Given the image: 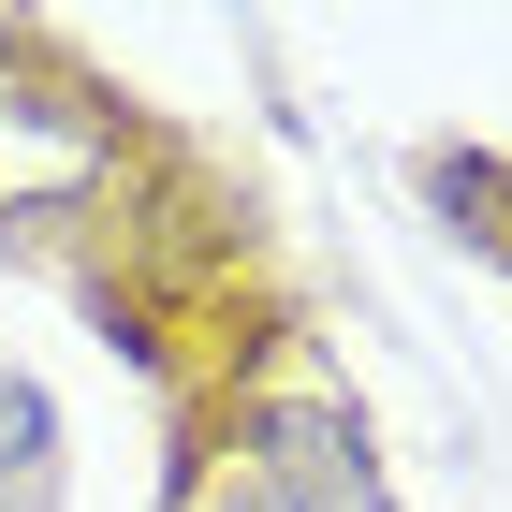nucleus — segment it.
<instances>
[{"mask_svg": "<svg viewBox=\"0 0 512 512\" xmlns=\"http://www.w3.org/2000/svg\"><path fill=\"white\" fill-rule=\"evenodd\" d=\"M103 176V118L44 103V88H0V205H59Z\"/></svg>", "mask_w": 512, "mask_h": 512, "instance_id": "f257e3e1", "label": "nucleus"}, {"mask_svg": "<svg viewBox=\"0 0 512 512\" xmlns=\"http://www.w3.org/2000/svg\"><path fill=\"white\" fill-rule=\"evenodd\" d=\"M278 498H322V512H381L366 498V439L337 425V410H278Z\"/></svg>", "mask_w": 512, "mask_h": 512, "instance_id": "f03ea898", "label": "nucleus"}, {"mask_svg": "<svg viewBox=\"0 0 512 512\" xmlns=\"http://www.w3.org/2000/svg\"><path fill=\"white\" fill-rule=\"evenodd\" d=\"M44 439H59V425H44V395L0 381V512H44V498H59V483H44Z\"/></svg>", "mask_w": 512, "mask_h": 512, "instance_id": "7ed1b4c3", "label": "nucleus"}, {"mask_svg": "<svg viewBox=\"0 0 512 512\" xmlns=\"http://www.w3.org/2000/svg\"><path fill=\"white\" fill-rule=\"evenodd\" d=\"M220 512H293V498H278V483H235V498H220Z\"/></svg>", "mask_w": 512, "mask_h": 512, "instance_id": "20e7f679", "label": "nucleus"}]
</instances>
